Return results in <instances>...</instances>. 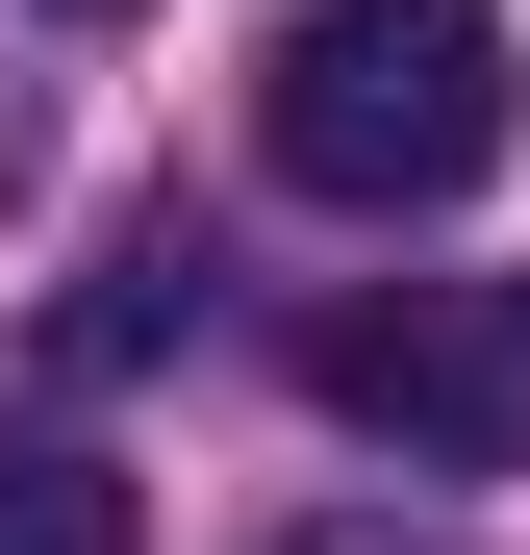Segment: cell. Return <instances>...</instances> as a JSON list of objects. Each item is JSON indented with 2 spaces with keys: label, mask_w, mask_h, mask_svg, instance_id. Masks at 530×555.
Here are the masks:
<instances>
[{
  "label": "cell",
  "mask_w": 530,
  "mask_h": 555,
  "mask_svg": "<svg viewBox=\"0 0 530 555\" xmlns=\"http://www.w3.org/2000/svg\"><path fill=\"white\" fill-rule=\"evenodd\" d=\"M505 304H530V278H505Z\"/></svg>",
  "instance_id": "7"
},
{
  "label": "cell",
  "mask_w": 530,
  "mask_h": 555,
  "mask_svg": "<svg viewBox=\"0 0 530 555\" xmlns=\"http://www.w3.org/2000/svg\"><path fill=\"white\" fill-rule=\"evenodd\" d=\"M530 127V51H505V0H303L279 76H253V152L303 177V203L353 228H429V203H480Z\"/></svg>",
  "instance_id": "1"
},
{
  "label": "cell",
  "mask_w": 530,
  "mask_h": 555,
  "mask_svg": "<svg viewBox=\"0 0 530 555\" xmlns=\"http://www.w3.org/2000/svg\"><path fill=\"white\" fill-rule=\"evenodd\" d=\"M279 555H429V530H379V505H328V530H279Z\"/></svg>",
  "instance_id": "5"
},
{
  "label": "cell",
  "mask_w": 530,
  "mask_h": 555,
  "mask_svg": "<svg viewBox=\"0 0 530 555\" xmlns=\"http://www.w3.org/2000/svg\"><path fill=\"white\" fill-rule=\"evenodd\" d=\"M177 278H203V228H127V253L76 278V304H51V353H76V379H127V353H177Z\"/></svg>",
  "instance_id": "4"
},
{
  "label": "cell",
  "mask_w": 530,
  "mask_h": 555,
  "mask_svg": "<svg viewBox=\"0 0 530 555\" xmlns=\"http://www.w3.org/2000/svg\"><path fill=\"white\" fill-rule=\"evenodd\" d=\"M0 152H26V127H0Z\"/></svg>",
  "instance_id": "8"
},
{
  "label": "cell",
  "mask_w": 530,
  "mask_h": 555,
  "mask_svg": "<svg viewBox=\"0 0 530 555\" xmlns=\"http://www.w3.org/2000/svg\"><path fill=\"white\" fill-rule=\"evenodd\" d=\"M0 555H152L127 454H76V429H0Z\"/></svg>",
  "instance_id": "3"
},
{
  "label": "cell",
  "mask_w": 530,
  "mask_h": 555,
  "mask_svg": "<svg viewBox=\"0 0 530 555\" xmlns=\"http://www.w3.org/2000/svg\"><path fill=\"white\" fill-rule=\"evenodd\" d=\"M76 26H102V0H76Z\"/></svg>",
  "instance_id": "6"
},
{
  "label": "cell",
  "mask_w": 530,
  "mask_h": 555,
  "mask_svg": "<svg viewBox=\"0 0 530 555\" xmlns=\"http://www.w3.org/2000/svg\"><path fill=\"white\" fill-rule=\"evenodd\" d=\"M303 404L379 429V454H429V480H505V454H530V304H505V278L328 304V328H303Z\"/></svg>",
  "instance_id": "2"
}]
</instances>
